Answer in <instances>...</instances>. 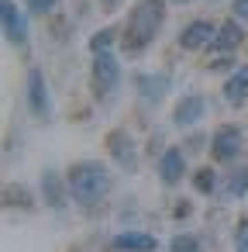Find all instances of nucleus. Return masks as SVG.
I'll return each instance as SVG.
<instances>
[{"mask_svg":"<svg viewBox=\"0 0 248 252\" xmlns=\"http://www.w3.org/2000/svg\"><path fill=\"white\" fill-rule=\"evenodd\" d=\"M224 97H227V104H241V100L248 97V66L227 80V87H224Z\"/></svg>","mask_w":248,"mask_h":252,"instance_id":"obj_12","label":"nucleus"},{"mask_svg":"<svg viewBox=\"0 0 248 252\" xmlns=\"http://www.w3.org/2000/svg\"><path fill=\"white\" fill-rule=\"evenodd\" d=\"M104 4H107V7H114V4H117V0H104Z\"/></svg>","mask_w":248,"mask_h":252,"instance_id":"obj_22","label":"nucleus"},{"mask_svg":"<svg viewBox=\"0 0 248 252\" xmlns=\"http://www.w3.org/2000/svg\"><path fill=\"white\" fill-rule=\"evenodd\" d=\"M45 190H49V204L52 207H62V197H59V187H55V173L45 176Z\"/></svg>","mask_w":248,"mask_h":252,"instance_id":"obj_16","label":"nucleus"},{"mask_svg":"<svg viewBox=\"0 0 248 252\" xmlns=\"http://www.w3.org/2000/svg\"><path fill=\"white\" fill-rule=\"evenodd\" d=\"M203 111H207V100H203L200 94H193V97H186V100L176 107V125H179V128L196 125V121L203 118Z\"/></svg>","mask_w":248,"mask_h":252,"instance_id":"obj_10","label":"nucleus"},{"mask_svg":"<svg viewBox=\"0 0 248 252\" xmlns=\"http://www.w3.org/2000/svg\"><path fill=\"white\" fill-rule=\"evenodd\" d=\"M241 152V131L234 128V125H227V128H217V135H214V156L217 159H234Z\"/></svg>","mask_w":248,"mask_h":252,"instance_id":"obj_5","label":"nucleus"},{"mask_svg":"<svg viewBox=\"0 0 248 252\" xmlns=\"http://www.w3.org/2000/svg\"><path fill=\"white\" fill-rule=\"evenodd\" d=\"M162 18H165V7L159 0H141L128 18V49H145L155 38Z\"/></svg>","mask_w":248,"mask_h":252,"instance_id":"obj_2","label":"nucleus"},{"mask_svg":"<svg viewBox=\"0 0 248 252\" xmlns=\"http://www.w3.org/2000/svg\"><path fill=\"white\" fill-rule=\"evenodd\" d=\"M114 249L117 252H155L159 242L152 235H145V231H121L114 238Z\"/></svg>","mask_w":248,"mask_h":252,"instance_id":"obj_8","label":"nucleus"},{"mask_svg":"<svg viewBox=\"0 0 248 252\" xmlns=\"http://www.w3.org/2000/svg\"><path fill=\"white\" fill-rule=\"evenodd\" d=\"M234 14H238L241 21H248V0H238V4H234Z\"/></svg>","mask_w":248,"mask_h":252,"instance_id":"obj_20","label":"nucleus"},{"mask_svg":"<svg viewBox=\"0 0 248 252\" xmlns=\"http://www.w3.org/2000/svg\"><path fill=\"white\" fill-rule=\"evenodd\" d=\"M245 190H248V169L231 173V180H227V193H231V197H241Z\"/></svg>","mask_w":248,"mask_h":252,"instance_id":"obj_14","label":"nucleus"},{"mask_svg":"<svg viewBox=\"0 0 248 252\" xmlns=\"http://www.w3.org/2000/svg\"><path fill=\"white\" fill-rule=\"evenodd\" d=\"M238 252H248V228L238 235Z\"/></svg>","mask_w":248,"mask_h":252,"instance_id":"obj_21","label":"nucleus"},{"mask_svg":"<svg viewBox=\"0 0 248 252\" xmlns=\"http://www.w3.org/2000/svg\"><path fill=\"white\" fill-rule=\"evenodd\" d=\"M172 252H203V245L193 235H176L172 238Z\"/></svg>","mask_w":248,"mask_h":252,"instance_id":"obj_15","label":"nucleus"},{"mask_svg":"<svg viewBox=\"0 0 248 252\" xmlns=\"http://www.w3.org/2000/svg\"><path fill=\"white\" fill-rule=\"evenodd\" d=\"M110 38H114L110 32H100V35H97V38L90 42V45H93V52H107V45H110Z\"/></svg>","mask_w":248,"mask_h":252,"instance_id":"obj_18","label":"nucleus"},{"mask_svg":"<svg viewBox=\"0 0 248 252\" xmlns=\"http://www.w3.org/2000/svg\"><path fill=\"white\" fill-rule=\"evenodd\" d=\"M114 156L121 159V166H128V169H135V152H131V142H124L121 135H114Z\"/></svg>","mask_w":248,"mask_h":252,"instance_id":"obj_13","label":"nucleus"},{"mask_svg":"<svg viewBox=\"0 0 248 252\" xmlns=\"http://www.w3.org/2000/svg\"><path fill=\"white\" fill-rule=\"evenodd\" d=\"M214 35H217V28H214L210 21H193V25H186V28H183L179 45H183V49H200V45L214 42Z\"/></svg>","mask_w":248,"mask_h":252,"instance_id":"obj_6","label":"nucleus"},{"mask_svg":"<svg viewBox=\"0 0 248 252\" xmlns=\"http://www.w3.org/2000/svg\"><path fill=\"white\" fill-rule=\"evenodd\" d=\"M183 169H186L183 152H179V149H165L162 159H159V173H162V180H165V183H179V180H183Z\"/></svg>","mask_w":248,"mask_h":252,"instance_id":"obj_9","label":"nucleus"},{"mask_svg":"<svg viewBox=\"0 0 248 252\" xmlns=\"http://www.w3.org/2000/svg\"><path fill=\"white\" fill-rule=\"evenodd\" d=\"M28 100H31V111H35L38 118L49 114V90H45L42 69H31V73H28Z\"/></svg>","mask_w":248,"mask_h":252,"instance_id":"obj_7","label":"nucleus"},{"mask_svg":"<svg viewBox=\"0 0 248 252\" xmlns=\"http://www.w3.org/2000/svg\"><path fill=\"white\" fill-rule=\"evenodd\" d=\"M110 173L100 166V162H76L73 169H69V176H66V187H69V193H73V200H80V204H93V200H100L107 190H110Z\"/></svg>","mask_w":248,"mask_h":252,"instance_id":"obj_1","label":"nucleus"},{"mask_svg":"<svg viewBox=\"0 0 248 252\" xmlns=\"http://www.w3.org/2000/svg\"><path fill=\"white\" fill-rule=\"evenodd\" d=\"M196 187H200V190H210V187H214V173H210V169H203V173L196 176Z\"/></svg>","mask_w":248,"mask_h":252,"instance_id":"obj_19","label":"nucleus"},{"mask_svg":"<svg viewBox=\"0 0 248 252\" xmlns=\"http://www.w3.org/2000/svg\"><path fill=\"white\" fill-rule=\"evenodd\" d=\"M4 11V35H7V42L11 45H25L28 42V25H25V14L14 7V0H4V4H0Z\"/></svg>","mask_w":248,"mask_h":252,"instance_id":"obj_4","label":"nucleus"},{"mask_svg":"<svg viewBox=\"0 0 248 252\" xmlns=\"http://www.w3.org/2000/svg\"><path fill=\"white\" fill-rule=\"evenodd\" d=\"M117 80H121V66H117V59H114L110 52H97V63H93V83H97V90L107 94V90L117 87Z\"/></svg>","mask_w":248,"mask_h":252,"instance_id":"obj_3","label":"nucleus"},{"mask_svg":"<svg viewBox=\"0 0 248 252\" xmlns=\"http://www.w3.org/2000/svg\"><path fill=\"white\" fill-rule=\"evenodd\" d=\"M59 4V0H28V7L35 11V14H45V11H52Z\"/></svg>","mask_w":248,"mask_h":252,"instance_id":"obj_17","label":"nucleus"},{"mask_svg":"<svg viewBox=\"0 0 248 252\" xmlns=\"http://www.w3.org/2000/svg\"><path fill=\"white\" fill-rule=\"evenodd\" d=\"M241 38H245V35H241L238 21H227V25H220V28H217V35H214V42H210V45H214L217 52H231V49H238V45H241Z\"/></svg>","mask_w":248,"mask_h":252,"instance_id":"obj_11","label":"nucleus"}]
</instances>
